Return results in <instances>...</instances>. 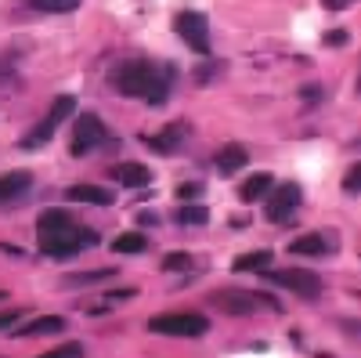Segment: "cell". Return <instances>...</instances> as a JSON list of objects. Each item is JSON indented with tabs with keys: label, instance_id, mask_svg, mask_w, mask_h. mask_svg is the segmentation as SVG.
Here are the masks:
<instances>
[{
	"label": "cell",
	"instance_id": "cell-1",
	"mask_svg": "<svg viewBox=\"0 0 361 358\" xmlns=\"http://www.w3.org/2000/svg\"><path fill=\"white\" fill-rule=\"evenodd\" d=\"M109 83H112V91L127 95V98H148V105H163L170 95V83H173V66H156L148 58H134V62L116 66Z\"/></svg>",
	"mask_w": 361,
	"mask_h": 358
},
{
	"label": "cell",
	"instance_id": "cell-2",
	"mask_svg": "<svg viewBox=\"0 0 361 358\" xmlns=\"http://www.w3.org/2000/svg\"><path fill=\"white\" fill-rule=\"evenodd\" d=\"M37 232H40V250L58 261L76 257L83 246H98V232L80 228L66 210H44L37 221Z\"/></svg>",
	"mask_w": 361,
	"mask_h": 358
},
{
	"label": "cell",
	"instance_id": "cell-3",
	"mask_svg": "<svg viewBox=\"0 0 361 358\" xmlns=\"http://www.w3.org/2000/svg\"><path fill=\"white\" fill-rule=\"evenodd\" d=\"M148 330L159 333V337H202L209 330V318L199 315V311H170V315H156L152 322H148Z\"/></svg>",
	"mask_w": 361,
	"mask_h": 358
},
{
	"label": "cell",
	"instance_id": "cell-4",
	"mask_svg": "<svg viewBox=\"0 0 361 358\" xmlns=\"http://www.w3.org/2000/svg\"><path fill=\"white\" fill-rule=\"evenodd\" d=\"M73 109H76V98H73V95L54 98V102H51V112H47V116L40 119V124L22 138V148H40V145H47V141L54 138V131L62 127V119H66Z\"/></svg>",
	"mask_w": 361,
	"mask_h": 358
},
{
	"label": "cell",
	"instance_id": "cell-5",
	"mask_svg": "<svg viewBox=\"0 0 361 358\" xmlns=\"http://www.w3.org/2000/svg\"><path fill=\"white\" fill-rule=\"evenodd\" d=\"M264 279H271L282 290H293L296 297H307V301H314L322 293V279L314 272H304V268H282V272H267L264 268Z\"/></svg>",
	"mask_w": 361,
	"mask_h": 358
},
{
	"label": "cell",
	"instance_id": "cell-6",
	"mask_svg": "<svg viewBox=\"0 0 361 358\" xmlns=\"http://www.w3.org/2000/svg\"><path fill=\"white\" fill-rule=\"evenodd\" d=\"M173 33L185 40L195 54H209V25L199 11H180L173 18Z\"/></svg>",
	"mask_w": 361,
	"mask_h": 358
},
{
	"label": "cell",
	"instance_id": "cell-7",
	"mask_svg": "<svg viewBox=\"0 0 361 358\" xmlns=\"http://www.w3.org/2000/svg\"><path fill=\"white\" fill-rule=\"evenodd\" d=\"M275 189V185H271ZM300 185L296 181H286V185H279L275 192H267V203H264V214H267V221H275V225H286L289 217H293V210L300 206Z\"/></svg>",
	"mask_w": 361,
	"mask_h": 358
},
{
	"label": "cell",
	"instance_id": "cell-8",
	"mask_svg": "<svg viewBox=\"0 0 361 358\" xmlns=\"http://www.w3.org/2000/svg\"><path fill=\"white\" fill-rule=\"evenodd\" d=\"M105 141V124L94 116V112H83L73 127V156H87L94 145Z\"/></svg>",
	"mask_w": 361,
	"mask_h": 358
},
{
	"label": "cell",
	"instance_id": "cell-9",
	"mask_svg": "<svg viewBox=\"0 0 361 358\" xmlns=\"http://www.w3.org/2000/svg\"><path fill=\"white\" fill-rule=\"evenodd\" d=\"M214 304H224V311H228V315H250V311H253V304H267L271 311H279V301H271V297L231 293V290H224V293H214Z\"/></svg>",
	"mask_w": 361,
	"mask_h": 358
},
{
	"label": "cell",
	"instance_id": "cell-10",
	"mask_svg": "<svg viewBox=\"0 0 361 358\" xmlns=\"http://www.w3.org/2000/svg\"><path fill=\"white\" fill-rule=\"evenodd\" d=\"M109 174H112V181H119L123 189H145V185H152V170H148L145 163H134V160L112 167Z\"/></svg>",
	"mask_w": 361,
	"mask_h": 358
},
{
	"label": "cell",
	"instance_id": "cell-11",
	"mask_svg": "<svg viewBox=\"0 0 361 358\" xmlns=\"http://www.w3.org/2000/svg\"><path fill=\"white\" fill-rule=\"evenodd\" d=\"M148 148H152V153H173V148L180 145V141H185V124H170L166 131H159V134H145L141 138Z\"/></svg>",
	"mask_w": 361,
	"mask_h": 358
},
{
	"label": "cell",
	"instance_id": "cell-12",
	"mask_svg": "<svg viewBox=\"0 0 361 358\" xmlns=\"http://www.w3.org/2000/svg\"><path fill=\"white\" fill-rule=\"evenodd\" d=\"M214 163H217V170H221L224 177H231V174H238V170H243V167L250 163V153H246L243 145H235V141H231V145H224L221 153H217V160H214Z\"/></svg>",
	"mask_w": 361,
	"mask_h": 358
},
{
	"label": "cell",
	"instance_id": "cell-13",
	"mask_svg": "<svg viewBox=\"0 0 361 358\" xmlns=\"http://www.w3.org/2000/svg\"><path fill=\"white\" fill-rule=\"evenodd\" d=\"M66 196H69L73 203H94V206H112V203H116V196L105 192L102 185H73Z\"/></svg>",
	"mask_w": 361,
	"mask_h": 358
},
{
	"label": "cell",
	"instance_id": "cell-14",
	"mask_svg": "<svg viewBox=\"0 0 361 358\" xmlns=\"http://www.w3.org/2000/svg\"><path fill=\"white\" fill-rule=\"evenodd\" d=\"M29 185H33V177H29L25 170H11V174H4V177H0V203H8V199L29 192Z\"/></svg>",
	"mask_w": 361,
	"mask_h": 358
},
{
	"label": "cell",
	"instance_id": "cell-15",
	"mask_svg": "<svg viewBox=\"0 0 361 358\" xmlns=\"http://www.w3.org/2000/svg\"><path fill=\"white\" fill-rule=\"evenodd\" d=\"M271 185H275V177L271 174H253V177H246V185H243V203H260L267 192H271Z\"/></svg>",
	"mask_w": 361,
	"mask_h": 358
},
{
	"label": "cell",
	"instance_id": "cell-16",
	"mask_svg": "<svg viewBox=\"0 0 361 358\" xmlns=\"http://www.w3.org/2000/svg\"><path fill=\"white\" fill-rule=\"evenodd\" d=\"M66 330V318L58 315H44V318H33L29 326H22L18 337H40V333H62Z\"/></svg>",
	"mask_w": 361,
	"mask_h": 358
},
{
	"label": "cell",
	"instance_id": "cell-17",
	"mask_svg": "<svg viewBox=\"0 0 361 358\" xmlns=\"http://www.w3.org/2000/svg\"><path fill=\"white\" fill-rule=\"evenodd\" d=\"M260 268H271V250H253L246 257H235L231 272L238 275V272H260Z\"/></svg>",
	"mask_w": 361,
	"mask_h": 358
},
{
	"label": "cell",
	"instance_id": "cell-18",
	"mask_svg": "<svg viewBox=\"0 0 361 358\" xmlns=\"http://www.w3.org/2000/svg\"><path fill=\"white\" fill-rule=\"evenodd\" d=\"M289 250H293V253H304V257H318V253L329 250V243H325L322 235H300V239H293Z\"/></svg>",
	"mask_w": 361,
	"mask_h": 358
},
{
	"label": "cell",
	"instance_id": "cell-19",
	"mask_svg": "<svg viewBox=\"0 0 361 358\" xmlns=\"http://www.w3.org/2000/svg\"><path fill=\"white\" fill-rule=\"evenodd\" d=\"M145 246H148V239H145L141 232H123V235H119L116 243H112L116 253H141Z\"/></svg>",
	"mask_w": 361,
	"mask_h": 358
},
{
	"label": "cell",
	"instance_id": "cell-20",
	"mask_svg": "<svg viewBox=\"0 0 361 358\" xmlns=\"http://www.w3.org/2000/svg\"><path fill=\"white\" fill-rule=\"evenodd\" d=\"M173 217H177V225H206V221H209V210H206V206H188V203H180Z\"/></svg>",
	"mask_w": 361,
	"mask_h": 358
},
{
	"label": "cell",
	"instance_id": "cell-21",
	"mask_svg": "<svg viewBox=\"0 0 361 358\" xmlns=\"http://www.w3.org/2000/svg\"><path fill=\"white\" fill-rule=\"evenodd\" d=\"M25 4L37 8V11H54V15H62V11H76L80 0H25Z\"/></svg>",
	"mask_w": 361,
	"mask_h": 358
},
{
	"label": "cell",
	"instance_id": "cell-22",
	"mask_svg": "<svg viewBox=\"0 0 361 358\" xmlns=\"http://www.w3.org/2000/svg\"><path fill=\"white\" fill-rule=\"evenodd\" d=\"M343 192H350V196L361 192V163H354V167L347 170V177H343Z\"/></svg>",
	"mask_w": 361,
	"mask_h": 358
},
{
	"label": "cell",
	"instance_id": "cell-23",
	"mask_svg": "<svg viewBox=\"0 0 361 358\" xmlns=\"http://www.w3.org/2000/svg\"><path fill=\"white\" fill-rule=\"evenodd\" d=\"M173 192H177V203H192V199H199V196H202V185L185 181V185H177Z\"/></svg>",
	"mask_w": 361,
	"mask_h": 358
},
{
	"label": "cell",
	"instance_id": "cell-24",
	"mask_svg": "<svg viewBox=\"0 0 361 358\" xmlns=\"http://www.w3.org/2000/svg\"><path fill=\"white\" fill-rule=\"evenodd\" d=\"M188 264H192V257H188V253H170V257L163 261L166 272H177V268H188Z\"/></svg>",
	"mask_w": 361,
	"mask_h": 358
},
{
	"label": "cell",
	"instance_id": "cell-25",
	"mask_svg": "<svg viewBox=\"0 0 361 358\" xmlns=\"http://www.w3.org/2000/svg\"><path fill=\"white\" fill-rule=\"evenodd\" d=\"M102 279H112V272H94V275H73L69 282H73V286H83V282H102Z\"/></svg>",
	"mask_w": 361,
	"mask_h": 358
},
{
	"label": "cell",
	"instance_id": "cell-26",
	"mask_svg": "<svg viewBox=\"0 0 361 358\" xmlns=\"http://www.w3.org/2000/svg\"><path fill=\"white\" fill-rule=\"evenodd\" d=\"M66 354H83V347L80 344H62V347L51 351V358H66Z\"/></svg>",
	"mask_w": 361,
	"mask_h": 358
},
{
	"label": "cell",
	"instance_id": "cell-27",
	"mask_svg": "<svg viewBox=\"0 0 361 358\" xmlns=\"http://www.w3.org/2000/svg\"><path fill=\"white\" fill-rule=\"evenodd\" d=\"M18 322V308H11V311H0V330H4V326H15Z\"/></svg>",
	"mask_w": 361,
	"mask_h": 358
},
{
	"label": "cell",
	"instance_id": "cell-28",
	"mask_svg": "<svg viewBox=\"0 0 361 358\" xmlns=\"http://www.w3.org/2000/svg\"><path fill=\"white\" fill-rule=\"evenodd\" d=\"M322 4H325L329 11H343L347 4H354V0H322Z\"/></svg>",
	"mask_w": 361,
	"mask_h": 358
},
{
	"label": "cell",
	"instance_id": "cell-29",
	"mask_svg": "<svg viewBox=\"0 0 361 358\" xmlns=\"http://www.w3.org/2000/svg\"><path fill=\"white\" fill-rule=\"evenodd\" d=\"M343 40H347V33H340V29H336V33H329V37H325V44H343Z\"/></svg>",
	"mask_w": 361,
	"mask_h": 358
},
{
	"label": "cell",
	"instance_id": "cell-30",
	"mask_svg": "<svg viewBox=\"0 0 361 358\" xmlns=\"http://www.w3.org/2000/svg\"><path fill=\"white\" fill-rule=\"evenodd\" d=\"M304 98H311V102H318V98H322V91H318V87H304Z\"/></svg>",
	"mask_w": 361,
	"mask_h": 358
}]
</instances>
